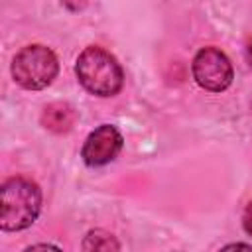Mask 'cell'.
<instances>
[{
	"mask_svg": "<svg viewBox=\"0 0 252 252\" xmlns=\"http://www.w3.org/2000/svg\"><path fill=\"white\" fill-rule=\"evenodd\" d=\"M41 211V189L35 181L16 175L0 187V228L6 232L32 226Z\"/></svg>",
	"mask_w": 252,
	"mask_h": 252,
	"instance_id": "obj_1",
	"label": "cell"
},
{
	"mask_svg": "<svg viewBox=\"0 0 252 252\" xmlns=\"http://www.w3.org/2000/svg\"><path fill=\"white\" fill-rule=\"evenodd\" d=\"M41 124L55 134L69 132L75 124V110L67 102H51L41 112Z\"/></svg>",
	"mask_w": 252,
	"mask_h": 252,
	"instance_id": "obj_6",
	"label": "cell"
},
{
	"mask_svg": "<svg viewBox=\"0 0 252 252\" xmlns=\"http://www.w3.org/2000/svg\"><path fill=\"white\" fill-rule=\"evenodd\" d=\"M75 73L79 83L94 96H114L124 85V71L118 59L98 45H89L79 53Z\"/></svg>",
	"mask_w": 252,
	"mask_h": 252,
	"instance_id": "obj_2",
	"label": "cell"
},
{
	"mask_svg": "<svg viewBox=\"0 0 252 252\" xmlns=\"http://www.w3.org/2000/svg\"><path fill=\"white\" fill-rule=\"evenodd\" d=\"M67 8H71V10H81L85 4H87V0H61Z\"/></svg>",
	"mask_w": 252,
	"mask_h": 252,
	"instance_id": "obj_9",
	"label": "cell"
},
{
	"mask_svg": "<svg viewBox=\"0 0 252 252\" xmlns=\"http://www.w3.org/2000/svg\"><path fill=\"white\" fill-rule=\"evenodd\" d=\"M12 77L14 81L28 91H41L53 83V79L59 73V61L57 55L41 45L32 43L22 47L16 57L12 59Z\"/></svg>",
	"mask_w": 252,
	"mask_h": 252,
	"instance_id": "obj_3",
	"label": "cell"
},
{
	"mask_svg": "<svg viewBox=\"0 0 252 252\" xmlns=\"http://www.w3.org/2000/svg\"><path fill=\"white\" fill-rule=\"evenodd\" d=\"M191 73L195 83L211 93H222L230 87L234 79V69L230 59L219 47H203L195 53L191 63Z\"/></svg>",
	"mask_w": 252,
	"mask_h": 252,
	"instance_id": "obj_4",
	"label": "cell"
},
{
	"mask_svg": "<svg viewBox=\"0 0 252 252\" xmlns=\"http://www.w3.org/2000/svg\"><path fill=\"white\" fill-rule=\"evenodd\" d=\"M122 146H124V138L120 130L112 124H102L87 136L81 148V158L91 167L106 165L120 154Z\"/></svg>",
	"mask_w": 252,
	"mask_h": 252,
	"instance_id": "obj_5",
	"label": "cell"
},
{
	"mask_svg": "<svg viewBox=\"0 0 252 252\" xmlns=\"http://www.w3.org/2000/svg\"><path fill=\"white\" fill-rule=\"evenodd\" d=\"M246 59H248V63H250V67H252V37H250L248 43H246Z\"/></svg>",
	"mask_w": 252,
	"mask_h": 252,
	"instance_id": "obj_10",
	"label": "cell"
},
{
	"mask_svg": "<svg viewBox=\"0 0 252 252\" xmlns=\"http://www.w3.org/2000/svg\"><path fill=\"white\" fill-rule=\"evenodd\" d=\"M242 226H244L246 234L252 236V203L244 209V215H242Z\"/></svg>",
	"mask_w": 252,
	"mask_h": 252,
	"instance_id": "obj_8",
	"label": "cell"
},
{
	"mask_svg": "<svg viewBox=\"0 0 252 252\" xmlns=\"http://www.w3.org/2000/svg\"><path fill=\"white\" fill-rule=\"evenodd\" d=\"M83 250H120V244L114 240L110 232L94 228L87 232L83 240Z\"/></svg>",
	"mask_w": 252,
	"mask_h": 252,
	"instance_id": "obj_7",
	"label": "cell"
}]
</instances>
